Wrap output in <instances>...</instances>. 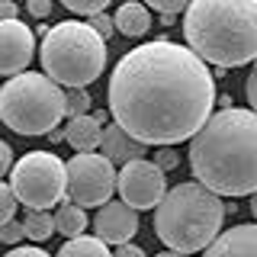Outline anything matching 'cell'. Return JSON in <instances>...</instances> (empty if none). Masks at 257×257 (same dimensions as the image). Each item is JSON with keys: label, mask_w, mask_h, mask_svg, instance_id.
Instances as JSON below:
<instances>
[{"label": "cell", "mask_w": 257, "mask_h": 257, "mask_svg": "<svg viewBox=\"0 0 257 257\" xmlns=\"http://www.w3.org/2000/svg\"><path fill=\"white\" fill-rule=\"evenodd\" d=\"M225 203L196 180L171 187L164 203L155 209V235L177 254L209 251L222 235Z\"/></svg>", "instance_id": "cell-4"}, {"label": "cell", "mask_w": 257, "mask_h": 257, "mask_svg": "<svg viewBox=\"0 0 257 257\" xmlns=\"http://www.w3.org/2000/svg\"><path fill=\"white\" fill-rule=\"evenodd\" d=\"M0 238H4L7 241V244H16V247H20V241L23 238H26V225H23V222H7V225H0Z\"/></svg>", "instance_id": "cell-22"}, {"label": "cell", "mask_w": 257, "mask_h": 257, "mask_svg": "<svg viewBox=\"0 0 257 257\" xmlns=\"http://www.w3.org/2000/svg\"><path fill=\"white\" fill-rule=\"evenodd\" d=\"M7 257H52V254H45L42 247H29V244H23V247H13Z\"/></svg>", "instance_id": "cell-29"}, {"label": "cell", "mask_w": 257, "mask_h": 257, "mask_svg": "<svg viewBox=\"0 0 257 257\" xmlns=\"http://www.w3.org/2000/svg\"><path fill=\"white\" fill-rule=\"evenodd\" d=\"M58 257H112V254H109V247L103 244L96 235L93 238L84 235V238H74V241H64Z\"/></svg>", "instance_id": "cell-17"}, {"label": "cell", "mask_w": 257, "mask_h": 257, "mask_svg": "<svg viewBox=\"0 0 257 257\" xmlns=\"http://www.w3.org/2000/svg\"><path fill=\"white\" fill-rule=\"evenodd\" d=\"M23 225H26V238H32V241H45L58 231L55 228V219L48 212H26Z\"/></svg>", "instance_id": "cell-18"}, {"label": "cell", "mask_w": 257, "mask_h": 257, "mask_svg": "<svg viewBox=\"0 0 257 257\" xmlns=\"http://www.w3.org/2000/svg\"><path fill=\"white\" fill-rule=\"evenodd\" d=\"M55 228H58V235H64L68 241L84 238L87 212L80 206H74V203H64V206H58V212H55Z\"/></svg>", "instance_id": "cell-16"}, {"label": "cell", "mask_w": 257, "mask_h": 257, "mask_svg": "<svg viewBox=\"0 0 257 257\" xmlns=\"http://www.w3.org/2000/svg\"><path fill=\"white\" fill-rule=\"evenodd\" d=\"M112 20H116V32H122L128 39H139L151 29V13L142 4H122Z\"/></svg>", "instance_id": "cell-15"}, {"label": "cell", "mask_w": 257, "mask_h": 257, "mask_svg": "<svg viewBox=\"0 0 257 257\" xmlns=\"http://www.w3.org/2000/svg\"><path fill=\"white\" fill-rule=\"evenodd\" d=\"M68 116V96L45 74H16L0 90V119L16 135H52Z\"/></svg>", "instance_id": "cell-6"}, {"label": "cell", "mask_w": 257, "mask_h": 257, "mask_svg": "<svg viewBox=\"0 0 257 257\" xmlns=\"http://www.w3.org/2000/svg\"><path fill=\"white\" fill-rule=\"evenodd\" d=\"M215 77L187 45L155 39L119 58L109 77V112L142 145L193 142L212 119Z\"/></svg>", "instance_id": "cell-1"}, {"label": "cell", "mask_w": 257, "mask_h": 257, "mask_svg": "<svg viewBox=\"0 0 257 257\" xmlns=\"http://www.w3.org/2000/svg\"><path fill=\"white\" fill-rule=\"evenodd\" d=\"M13 148H10V145H7V142H0V171H4L7 177H10L13 174Z\"/></svg>", "instance_id": "cell-27"}, {"label": "cell", "mask_w": 257, "mask_h": 257, "mask_svg": "<svg viewBox=\"0 0 257 257\" xmlns=\"http://www.w3.org/2000/svg\"><path fill=\"white\" fill-rule=\"evenodd\" d=\"M190 171L215 196L257 193V112L219 109L190 142Z\"/></svg>", "instance_id": "cell-2"}, {"label": "cell", "mask_w": 257, "mask_h": 257, "mask_svg": "<svg viewBox=\"0 0 257 257\" xmlns=\"http://www.w3.org/2000/svg\"><path fill=\"white\" fill-rule=\"evenodd\" d=\"M32 55H36V39H32V29L26 23H0V71L7 74V80L26 74Z\"/></svg>", "instance_id": "cell-10"}, {"label": "cell", "mask_w": 257, "mask_h": 257, "mask_svg": "<svg viewBox=\"0 0 257 257\" xmlns=\"http://www.w3.org/2000/svg\"><path fill=\"white\" fill-rule=\"evenodd\" d=\"M100 155L109 161V164H119V171L128 164H135V161H145L142 155H148V148L132 139V135L125 132V128H119L116 122L106 125V132H103V145H100Z\"/></svg>", "instance_id": "cell-12"}, {"label": "cell", "mask_w": 257, "mask_h": 257, "mask_svg": "<svg viewBox=\"0 0 257 257\" xmlns=\"http://www.w3.org/2000/svg\"><path fill=\"white\" fill-rule=\"evenodd\" d=\"M155 257H187V254H177V251H164V254H155Z\"/></svg>", "instance_id": "cell-32"}, {"label": "cell", "mask_w": 257, "mask_h": 257, "mask_svg": "<svg viewBox=\"0 0 257 257\" xmlns=\"http://www.w3.org/2000/svg\"><path fill=\"white\" fill-rule=\"evenodd\" d=\"M155 164L161 167V171H171V167H177L180 164V158H177V151L174 148H161V151H155Z\"/></svg>", "instance_id": "cell-24"}, {"label": "cell", "mask_w": 257, "mask_h": 257, "mask_svg": "<svg viewBox=\"0 0 257 257\" xmlns=\"http://www.w3.org/2000/svg\"><path fill=\"white\" fill-rule=\"evenodd\" d=\"M64 7L77 16H87V23L106 13V0H64Z\"/></svg>", "instance_id": "cell-19"}, {"label": "cell", "mask_w": 257, "mask_h": 257, "mask_svg": "<svg viewBox=\"0 0 257 257\" xmlns=\"http://www.w3.org/2000/svg\"><path fill=\"white\" fill-rule=\"evenodd\" d=\"M42 58L45 77L68 90H87L106 68V39L96 36L90 23L64 20L58 26H48L42 36Z\"/></svg>", "instance_id": "cell-5"}, {"label": "cell", "mask_w": 257, "mask_h": 257, "mask_svg": "<svg viewBox=\"0 0 257 257\" xmlns=\"http://www.w3.org/2000/svg\"><path fill=\"white\" fill-rule=\"evenodd\" d=\"M251 212H254V219H257V193L251 196Z\"/></svg>", "instance_id": "cell-33"}, {"label": "cell", "mask_w": 257, "mask_h": 257, "mask_svg": "<svg viewBox=\"0 0 257 257\" xmlns=\"http://www.w3.org/2000/svg\"><path fill=\"white\" fill-rule=\"evenodd\" d=\"M93 231L103 244L125 247L132 241V235L139 231V212L125 203H106L93 215Z\"/></svg>", "instance_id": "cell-11"}, {"label": "cell", "mask_w": 257, "mask_h": 257, "mask_svg": "<svg viewBox=\"0 0 257 257\" xmlns=\"http://www.w3.org/2000/svg\"><path fill=\"white\" fill-rule=\"evenodd\" d=\"M187 48L219 68L257 61V0H196L183 13Z\"/></svg>", "instance_id": "cell-3"}, {"label": "cell", "mask_w": 257, "mask_h": 257, "mask_svg": "<svg viewBox=\"0 0 257 257\" xmlns=\"http://www.w3.org/2000/svg\"><path fill=\"white\" fill-rule=\"evenodd\" d=\"M7 183L29 212H48L68 193V164L52 151H29L16 161Z\"/></svg>", "instance_id": "cell-7"}, {"label": "cell", "mask_w": 257, "mask_h": 257, "mask_svg": "<svg viewBox=\"0 0 257 257\" xmlns=\"http://www.w3.org/2000/svg\"><path fill=\"white\" fill-rule=\"evenodd\" d=\"M103 112H93V116H80V119H68L64 125V142L77 151V155H93L103 145Z\"/></svg>", "instance_id": "cell-14"}, {"label": "cell", "mask_w": 257, "mask_h": 257, "mask_svg": "<svg viewBox=\"0 0 257 257\" xmlns=\"http://www.w3.org/2000/svg\"><path fill=\"white\" fill-rule=\"evenodd\" d=\"M16 13H20V7H16V4H10V0H4V4H0V23L16 20Z\"/></svg>", "instance_id": "cell-30"}, {"label": "cell", "mask_w": 257, "mask_h": 257, "mask_svg": "<svg viewBox=\"0 0 257 257\" xmlns=\"http://www.w3.org/2000/svg\"><path fill=\"white\" fill-rule=\"evenodd\" d=\"M26 7H29V13L36 16V20H45V16L52 13V0H29Z\"/></svg>", "instance_id": "cell-28"}, {"label": "cell", "mask_w": 257, "mask_h": 257, "mask_svg": "<svg viewBox=\"0 0 257 257\" xmlns=\"http://www.w3.org/2000/svg\"><path fill=\"white\" fill-rule=\"evenodd\" d=\"M151 7H155L161 16H174V13H187L190 10L187 0H151Z\"/></svg>", "instance_id": "cell-23"}, {"label": "cell", "mask_w": 257, "mask_h": 257, "mask_svg": "<svg viewBox=\"0 0 257 257\" xmlns=\"http://www.w3.org/2000/svg\"><path fill=\"white\" fill-rule=\"evenodd\" d=\"M119 193H122V203L139 209H158L164 203L167 190V177L155 161H135L119 171Z\"/></svg>", "instance_id": "cell-9"}, {"label": "cell", "mask_w": 257, "mask_h": 257, "mask_svg": "<svg viewBox=\"0 0 257 257\" xmlns=\"http://www.w3.org/2000/svg\"><path fill=\"white\" fill-rule=\"evenodd\" d=\"M119 190V174L103 155H74L68 161V196L74 206H106Z\"/></svg>", "instance_id": "cell-8"}, {"label": "cell", "mask_w": 257, "mask_h": 257, "mask_svg": "<svg viewBox=\"0 0 257 257\" xmlns=\"http://www.w3.org/2000/svg\"><path fill=\"white\" fill-rule=\"evenodd\" d=\"M16 206H23V203H20V196L13 193V187H10V183H0V225L13 222Z\"/></svg>", "instance_id": "cell-21"}, {"label": "cell", "mask_w": 257, "mask_h": 257, "mask_svg": "<svg viewBox=\"0 0 257 257\" xmlns=\"http://www.w3.org/2000/svg\"><path fill=\"white\" fill-rule=\"evenodd\" d=\"M68 96V116L71 119H80V116H90V93L87 90H64Z\"/></svg>", "instance_id": "cell-20"}, {"label": "cell", "mask_w": 257, "mask_h": 257, "mask_svg": "<svg viewBox=\"0 0 257 257\" xmlns=\"http://www.w3.org/2000/svg\"><path fill=\"white\" fill-rule=\"evenodd\" d=\"M90 26L96 29V36H100V39H109L112 32H116V20L103 13V16H96V20H90Z\"/></svg>", "instance_id": "cell-25"}, {"label": "cell", "mask_w": 257, "mask_h": 257, "mask_svg": "<svg viewBox=\"0 0 257 257\" xmlns=\"http://www.w3.org/2000/svg\"><path fill=\"white\" fill-rule=\"evenodd\" d=\"M244 93H247V103H251V109L257 112V61H254L251 74H247V80H244Z\"/></svg>", "instance_id": "cell-26"}, {"label": "cell", "mask_w": 257, "mask_h": 257, "mask_svg": "<svg viewBox=\"0 0 257 257\" xmlns=\"http://www.w3.org/2000/svg\"><path fill=\"white\" fill-rule=\"evenodd\" d=\"M112 257H145V251H142V247H135V244H125V247H119Z\"/></svg>", "instance_id": "cell-31"}, {"label": "cell", "mask_w": 257, "mask_h": 257, "mask_svg": "<svg viewBox=\"0 0 257 257\" xmlns=\"http://www.w3.org/2000/svg\"><path fill=\"white\" fill-rule=\"evenodd\" d=\"M206 257H257V222L222 231L206 251Z\"/></svg>", "instance_id": "cell-13"}]
</instances>
